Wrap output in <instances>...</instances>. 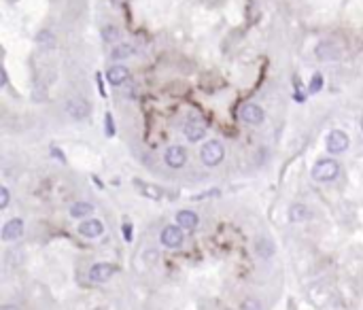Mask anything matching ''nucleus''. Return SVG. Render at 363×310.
<instances>
[{
    "label": "nucleus",
    "instance_id": "1",
    "mask_svg": "<svg viewBox=\"0 0 363 310\" xmlns=\"http://www.w3.org/2000/svg\"><path fill=\"white\" fill-rule=\"evenodd\" d=\"M338 174H340V166H338L336 159H318L315 166H312V179L318 181V183H329L334 181Z\"/></svg>",
    "mask_w": 363,
    "mask_h": 310
},
{
    "label": "nucleus",
    "instance_id": "2",
    "mask_svg": "<svg viewBox=\"0 0 363 310\" xmlns=\"http://www.w3.org/2000/svg\"><path fill=\"white\" fill-rule=\"evenodd\" d=\"M223 157H225V149H223V145L219 140H208V143H204V147L200 149V159L204 166H219Z\"/></svg>",
    "mask_w": 363,
    "mask_h": 310
},
{
    "label": "nucleus",
    "instance_id": "3",
    "mask_svg": "<svg viewBox=\"0 0 363 310\" xmlns=\"http://www.w3.org/2000/svg\"><path fill=\"white\" fill-rule=\"evenodd\" d=\"M185 230H181L178 225H166V228L162 230V236H159V240H162V244L166 249H178L185 240Z\"/></svg>",
    "mask_w": 363,
    "mask_h": 310
},
{
    "label": "nucleus",
    "instance_id": "4",
    "mask_svg": "<svg viewBox=\"0 0 363 310\" xmlns=\"http://www.w3.org/2000/svg\"><path fill=\"white\" fill-rule=\"evenodd\" d=\"M264 117H266L264 108H261L259 104H253V102H248V104H244L240 108V119L248 126H259L261 121H264Z\"/></svg>",
    "mask_w": 363,
    "mask_h": 310
},
{
    "label": "nucleus",
    "instance_id": "5",
    "mask_svg": "<svg viewBox=\"0 0 363 310\" xmlns=\"http://www.w3.org/2000/svg\"><path fill=\"white\" fill-rule=\"evenodd\" d=\"M115 274V266L113 263H106V261H102V263H94L92 268H89V281L92 283H106L111 276Z\"/></svg>",
    "mask_w": 363,
    "mask_h": 310
},
{
    "label": "nucleus",
    "instance_id": "6",
    "mask_svg": "<svg viewBox=\"0 0 363 310\" xmlns=\"http://www.w3.org/2000/svg\"><path fill=\"white\" fill-rule=\"evenodd\" d=\"M348 145H350V140L346 136V132H342V130L329 132V136H327V151L329 153H344L348 149Z\"/></svg>",
    "mask_w": 363,
    "mask_h": 310
},
{
    "label": "nucleus",
    "instance_id": "7",
    "mask_svg": "<svg viewBox=\"0 0 363 310\" xmlns=\"http://www.w3.org/2000/svg\"><path fill=\"white\" fill-rule=\"evenodd\" d=\"M164 161L170 168H183L185 164H187V151H185L183 147H178V145H172V147L166 149Z\"/></svg>",
    "mask_w": 363,
    "mask_h": 310
},
{
    "label": "nucleus",
    "instance_id": "8",
    "mask_svg": "<svg viewBox=\"0 0 363 310\" xmlns=\"http://www.w3.org/2000/svg\"><path fill=\"white\" fill-rule=\"evenodd\" d=\"M89 111H92V108H89V104L85 100H81V98L66 100V113L76 121H83L85 117H89Z\"/></svg>",
    "mask_w": 363,
    "mask_h": 310
},
{
    "label": "nucleus",
    "instance_id": "9",
    "mask_svg": "<svg viewBox=\"0 0 363 310\" xmlns=\"http://www.w3.org/2000/svg\"><path fill=\"white\" fill-rule=\"evenodd\" d=\"M79 234L83 238H89V240H96L104 234V225H102L100 219H85L81 225H79Z\"/></svg>",
    "mask_w": 363,
    "mask_h": 310
},
{
    "label": "nucleus",
    "instance_id": "10",
    "mask_svg": "<svg viewBox=\"0 0 363 310\" xmlns=\"http://www.w3.org/2000/svg\"><path fill=\"white\" fill-rule=\"evenodd\" d=\"M22 234H24V221L19 217L11 219V221H6L2 225V240L4 242L17 240V238H22Z\"/></svg>",
    "mask_w": 363,
    "mask_h": 310
},
{
    "label": "nucleus",
    "instance_id": "11",
    "mask_svg": "<svg viewBox=\"0 0 363 310\" xmlns=\"http://www.w3.org/2000/svg\"><path fill=\"white\" fill-rule=\"evenodd\" d=\"M176 225L185 232H194L197 225H200V217H197L194 210H187V208L178 210L176 212Z\"/></svg>",
    "mask_w": 363,
    "mask_h": 310
},
{
    "label": "nucleus",
    "instance_id": "12",
    "mask_svg": "<svg viewBox=\"0 0 363 310\" xmlns=\"http://www.w3.org/2000/svg\"><path fill=\"white\" fill-rule=\"evenodd\" d=\"M106 79H108V83H111V85L119 87V85H123V83L130 79V70H127L125 66H121V64H115V66L108 68Z\"/></svg>",
    "mask_w": 363,
    "mask_h": 310
},
{
    "label": "nucleus",
    "instance_id": "13",
    "mask_svg": "<svg viewBox=\"0 0 363 310\" xmlns=\"http://www.w3.org/2000/svg\"><path fill=\"white\" fill-rule=\"evenodd\" d=\"M310 219V210L304 204H291L289 206V221L291 223H304Z\"/></svg>",
    "mask_w": 363,
    "mask_h": 310
},
{
    "label": "nucleus",
    "instance_id": "14",
    "mask_svg": "<svg viewBox=\"0 0 363 310\" xmlns=\"http://www.w3.org/2000/svg\"><path fill=\"white\" fill-rule=\"evenodd\" d=\"M185 136H187V140H191V143H197V140L204 138V134H206V126L204 124H187L183 128Z\"/></svg>",
    "mask_w": 363,
    "mask_h": 310
},
{
    "label": "nucleus",
    "instance_id": "15",
    "mask_svg": "<svg viewBox=\"0 0 363 310\" xmlns=\"http://www.w3.org/2000/svg\"><path fill=\"white\" fill-rule=\"evenodd\" d=\"M92 210H94V206L89 204V202H74L73 206H70V217L85 219V217L92 215Z\"/></svg>",
    "mask_w": 363,
    "mask_h": 310
},
{
    "label": "nucleus",
    "instance_id": "16",
    "mask_svg": "<svg viewBox=\"0 0 363 310\" xmlns=\"http://www.w3.org/2000/svg\"><path fill=\"white\" fill-rule=\"evenodd\" d=\"M130 55H134V47H132V45H127V43H119L117 47L111 51L113 60H125V57H130Z\"/></svg>",
    "mask_w": 363,
    "mask_h": 310
},
{
    "label": "nucleus",
    "instance_id": "17",
    "mask_svg": "<svg viewBox=\"0 0 363 310\" xmlns=\"http://www.w3.org/2000/svg\"><path fill=\"white\" fill-rule=\"evenodd\" d=\"M255 253L267 259V257L274 255V244H272L270 240H266V238H259V240L255 242Z\"/></svg>",
    "mask_w": 363,
    "mask_h": 310
},
{
    "label": "nucleus",
    "instance_id": "18",
    "mask_svg": "<svg viewBox=\"0 0 363 310\" xmlns=\"http://www.w3.org/2000/svg\"><path fill=\"white\" fill-rule=\"evenodd\" d=\"M338 53H340V51H338L336 47H331L329 43H325V45H321V47L316 49V55L321 57V60H336Z\"/></svg>",
    "mask_w": 363,
    "mask_h": 310
},
{
    "label": "nucleus",
    "instance_id": "19",
    "mask_svg": "<svg viewBox=\"0 0 363 310\" xmlns=\"http://www.w3.org/2000/svg\"><path fill=\"white\" fill-rule=\"evenodd\" d=\"M36 43L41 45V47H53V45H55L53 32H51V30H41L36 34Z\"/></svg>",
    "mask_w": 363,
    "mask_h": 310
},
{
    "label": "nucleus",
    "instance_id": "20",
    "mask_svg": "<svg viewBox=\"0 0 363 310\" xmlns=\"http://www.w3.org/2000/svg\"><path fill=\"white\" fill-rule=\"evenodd\" d=\"M102 38L108 43H117L121 38V30L115 28V26H104V28H102Z\"/></svg>",
    "mask_w": 363,
    "mask_h": 310
},
{
    "label": "nucleus",
    "instance_id": "21",
    "mask_svg": "<svg viewBox=\"0 0 363 310\" xmlns=\"http://www.w3.org/2000/svg\"><path fill=\"white\" fill-rule=\"evenodd\" d=\"M134 185H138L140 191H143L145 196H149V198H159V196H162V191H159V189H155V187H153V189H149V185H143L140 181H134Z\"/></svg>",
    "mask_w": 363,
    "mask_h": 310
},
{
    "label": "nucleus",
    "instance_id": "22",
    "mask_svg": "<svg viewBox=\"0 0 363 310\" xmlns=\"http://www.w3.org/2000/svg\"><path fill=\"white\" fill-rule=\"evenodd\" d=\"M321 87H323V75H315V77H312V81H310L308 92L316 94V92H321Z\"/></svg>",
    "mask_w": 363,
    "mask_h": 310
},
{
    "label": "nucleus",
    "instance_id": "23",
    "mask_svg": "<svg viewBox=\"0 0 363 310\" xmlns=\"http://www.w3.org/2000/svg\"><path fill=\"white\" fill-rule=\"evenodd\" d=\"M242 310H261V302L259 300H244L242 302Z\"/></svg>",
    "mask_w": 363,
    "mask_h": 310
},
{
    "label": "nucleus",
    "instance_id": "24",
    "mask_svg": "<svg viewBox=\"0 0 363 310\" xmlns=\"http://www.w3.org/2000/svg\"><path fill=\"white\" fill-rule=\"evenodd\" d=\"M9 189L6 187H0V208H6L9 206Z\"/></svg>",
    "mask_w": 363,
    "mask_h": 310
},
{
    "label": "nucleus",
    "instance_id": "25",
    "mask_svg": "<svg viewBox=\"0 0 363 310\" xmlns=\"http://www.w3.org/2000/svg\"><path fill=\"white\" fill-rule=\"evenodd\" d=\"M113 117H111V115H106V134H108V136H113Z\"/></svg>",
    "mask_w": 363,
    "mask_h": 310
},
{
    "label": "nucleus",
    "instance_id": "26",
    "mask_svg": "<svg viewBox=\"0 0 363 310\" xmlns=\"http://www.w3.org/2000/svg\"><path fill=\"white\" fill-rule=\"evenodd\" d=\"M123 234H125V240H132V228H130V223L123 225Z\"/></svg>",
    "mask_w": 363,
    "mask_h": 310
},
{
    "label": "nucleus",
    "instance_id": "27",
    "mask_svg": "<svg viewBox=\"0 0 363 310\" xmlns=\"http://www.w3.org/2000/svg\"><path fill=\"white\" fill-rule=\"evenodd\" d=\"M51 153H53V155H55V157L60 159V161H64V155H62V151L57 149V147H51Z\"/></svg>",
    "mask_w": 363,
    "mask_h": 310
},
{
    "label": "nucleus",
    "instance_id": "28",
    "mask_svg": "<svg viewBox=\"0 0 363 310\" xmlns=\"http://www.w3.org/2000/svg\"><path fill=\"white\" fill-rule=\"evenodd\" d=\"M2 310H17V308H13V306H2Z\"/></svg>",
    "mask_w": 363,
    "mask_h": 310
},
{
    "label": "nucleus",
    "instance_id": "29",
    "mask_svg": "<svg viewBox=\"0 0 363 310\" xmlns=\"http://www.w3.org/2000/svg\"><path fill=\"white\" fill-rule=\"evenodd\" d=\"M361 128H363V119H361Z\"/></svg>",
    "mask_w": 363,
    "mask_h": 310
}]
</instances>
